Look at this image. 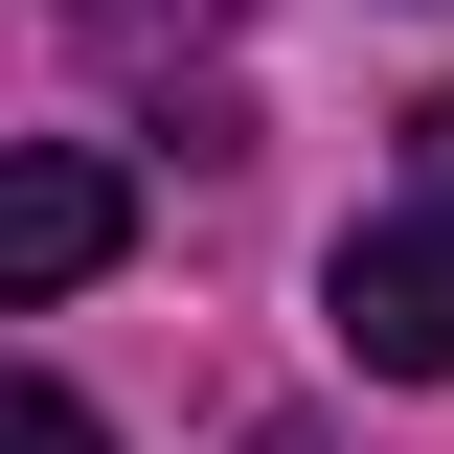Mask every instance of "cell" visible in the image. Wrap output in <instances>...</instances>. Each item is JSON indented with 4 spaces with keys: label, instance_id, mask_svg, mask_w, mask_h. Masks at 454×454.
<instances>
[{
    "label": "cell",
    "instance_id": "obj_1",
    "mask_svg": "<svg viewBox=\"0 0 454 454\" xmlns=\"http://www.w3.org/2000/svg\"><path fill=\"white\" fill-rule=\"evenodd\" d=\"M318 318H340V364H364V387H454V205H387V227H340Z\"/></svg>",
    "mask_w": 454,
    "mask_h": 454
},
{
    "label": "cell",
    "instance_id": "obj_2",
    "mask_svg": "<svg viewBox=\"0 0 454 454\" xmlns=\"http://www.w3.org/2000/svg\"><path fill=\"white\" fill-rule=\"evenodd\" d=\"M114 227H137V182H114L91 137H23V160H0V295H23V318H46V295H91Z\"/></svg>",
    "mask_w": 454,
    "mask_h": 454
},
{
    "label": "cell",
    "instance_id": "obj_3",
    "mask_svg": "<svg viewBox=\"0 0 454 454\" xmlns=\"http://www.w3.org/2000/svg\"><path fill=\"white\" fill-rule=\"evenodd\" d=\"M114 68H182V91H227V46H205V0H68Z\"/></svg>",
    "mask_w": 454,
    "mask_h": 454
},
{
    "label": "cell",
    "instance_id": "obj_4",
    "mask_svg": "<svg viewBox=\"0 0 454 454\" xmlns=\"http://www.w3.org/2000/svg\"><path fill=\"white\" fill-rule=\"evenodd\" d=\"M0 432H23V454H114V432H91V387H68V364H23V409H0Z\"/></svg>",
    "mask_w": 454,
    "mask_h": 454
},
{
    "label": "cell",
    "instance_id": "obj_5",
    "mask_svg": "<svg viewBox=\"0 0 454 454\" xmlns=\"http://www.w3.org/2000/svg\"><path fill=\"white\" fill-rule=\"evenodd\" d=\"M409 205H454V91H432V114H409Z\"/></svg>",
    "mask_w": 454,
    "mask_h": 454
}]
</instances>
